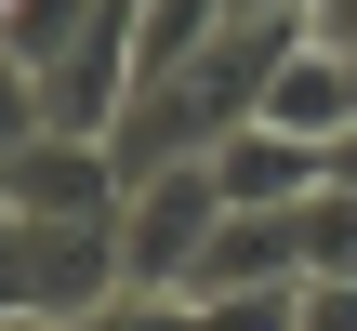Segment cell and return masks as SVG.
<instances>
[{
	"mask_svg": "<svg viewBox=\"0 0 357 331\" xmlns=\"http://www.w3.org/2000/svg\"><path fill=\"white\" fill-rule=\"evenodd\" d=\"M132 292V239H119V212H0V305L13 318H106Z\"/></svg>",
	"mask_w": 357,
	"mask_h": 331,
	"instance_id": "6da1fadb",
	"label": "cell"
},
{
	"mask_svg": "<svg viewBox=\"0 0 357 331\" xmlns=\"http://www.w3.org/2000/svg\"><path fill=\"white\" fill-rule=\"evenodd\" d=\"M225 212H238V199H225V172H212V159H172V172H146V186L119 199V239H132V292H185Z\"/></svg>",
	"mask_w": 357,
	"mask_h": 331,
	"instance_id": "7a4b0ae2",
	"label": "cell"
},
{
	"mask_svg": "<svg viewBox=\"0 0 357 331\" xmlns=\"http://www.w3.org/2000/svg\"><path fill=\"white\" fill-rule=\"evenodd\" d=\"M132 172L106 133H13L0 146V212H119Z\"/></svg>",
	"mask_w": 357,
	"mask_h": 331,
	"instance_id": "3957f363",
	"label": "cell"
},
{
	"mask_svg": "<svg viewBox=\"0 0 357 331\" xmlns=\"http://www.w3.org/2000/svg\"><path fill=\"white\" fill-rule=\"evenodd\" d=\"M212 172H225V199H238V212H305V199L331 186V146H305V133L252 119V133H225V146H212Z\"/></svg>",
	"mask_w": 357,
	"mask_h": 331,
	"instance_id": "277c9868",
	"label": "cell"
},
{
	"mask_svg": "<svg viewBox=\"0 0 357 331\" xmlns=\"http://www.w3.org/2000/svg\"><path fill=\"white\" fill-rule=\"evenodd\" d=\"M265 279H305V212H225L199 279H185V305L199 292H265Z\"/></svg>",
	"mask_w": 357,
	"mask_h": 331,
	"instance_id": "5b68a950",
	"label": "cell"
},
{
	"mask_svg": "<svg viewBox=\"0 0 357 331\" xmlns=\"http://www.w3.org/2000/svg\"><path fill=\"white\" fill-rule=\"evenodd\" d=\"M265 119H278V133H305V146H331V133H357V66H344V40H305V53L278 66Z\"/></svg>",
	"mask_w": 357,
	"mask_h": 331,
	"instance_id": "8992f818",
	"label": "cell"
},
{
	"mask_svg": "<svg viewBox=\"0 0 357 331\" xmlns=\"http://www.w3.org/2000/svg\"><path fill=\"white\" fill-rule=\"evenodd\" d=\"M225 13H238V0H132V66H146V80L199 66V53L225 40Z\"/></svg>",
	"mask_w": 357,
	"mask_h": 331,
	"instance_id": "52a82bcc",
	"label": "cell"
},
{
	"mask_svg": "<svg viewBox=\"0 0 357 331\" xmlns=\"http://www.w3.org/2000/svg\"><path fill=\"white\" fill-rule=\"evenodd\" d=\"M106 13H119V0H0V66H26V80H40V66H53V53H79Z\"/></svg>",
	"mask_w": 357,
	"mask_h": 331,
	"instance_id": "ba28073f",
	"label": "cell"
},
{
	"mask_svg": "<svg viewBox=\"0 0 357 331\" xmlns=\"http://www.w3.org/2000/svg\"><path fill=\"white\" fill-rule=\"evenodd\" d=\"M199 331H305V279H265V292H199Z\"/></svg>",
	"mask_w": 357,
	"mask_h": 331,
	"instance_id": "9c48e42d",
	"label": "cell"
},
{
	"mask_svg": "<svg viewBox=\"0 0 357 331\" xmlns=\"http://www.w3.org/2000/svg\"><path fill=\"white\" fill-rule=\"evenodd\" d=\"M305 279H357V199L344 186L305 199Z\"/></svg>",
	"mask_w": 357,
	"mask_h": 331,
	"instance_id": "30bf717a",
	"label": "cell"
},
{
	"mask_svg": "<svg viewBox=\"0 0 357 331\" xmlns=\"http://www.w3.org/2000/svg\"><path fill=\"white\" fill-rule=\"evenodd\" d=\"M79 331H199V305L185 292H119L106 318H79Z\"/></svg>",
	"mask_w": 357,
	"mask_h": 331,
	"instance_id": "8fae6325",
	"label": "cell"
},
{
	"mask_svg": "<svg viewBox=\"0 0 357 331\" xmlns=\"http://www.w3.org/2000/svg\"><path fill=\"white\" fill-rule=\"evenodd\" d=\"M305 331H357V279H305Z\"/></svg>",
	"mask_w": 357,
	"mask_h": 331,
	"instance_id": "7c38bea8",
	"label": "cell"
},
{
	"mask_svg": "<svg viewBox=\"0 0 357 331\" xmlns=\"http://www.w3.org/2000/svg\"><path fill=\"white\" fill-rule=\"evenodd\" d=\"M331 186H344V199H357V133H331Z\"/></svg>",
	"mask_w": 357,
	"mask_h": 331,
	"instance_id": "4fadbf2b",
	"label": "cell"
},
{
	"mask_svg": "<svg viewBox=\"0 0 357 331\" xmlns=\"http://www.w3.org/2000/svg\"><path fill=\"white\" fill-rule=\"evenodd\" d=\"M0 331H53V318H0Z\"/></svg>",
	"mask_w": 357,
	"mask_h": 331,
	"instance_id": "5bb4252c",
	"label": "cell"
},
{
	"mask_svg": "<svg viewBox=\"0 0 357 331\" xmlns=\"http://www.w3.org/2000/svg\"><path fill=\"white\" fill-rule=\"evenodd\" d=\"M344 66H357V53H344Z\"/></svg>",
	"mask_w": 357,
	"mask_h": 331,
	"instance_id": "9a60e30c",
	"label": "cell"
}]
</instances>
